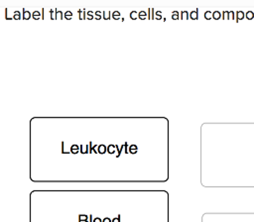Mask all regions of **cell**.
<instances>
[{
  "instance_id": "8",
  "label": "cell",
  "mask_w": 254,
  "mask_h": 222,
  "mask_svg": "<svg viewBox=\"0 0 254 222\" xmlns=\"http://www.w3.org/2000/svg\"><path fill=\"white\" fill-rule=\"evenodd\" d=\"M146 16H147V15H146V13H145V12H143V11H141V12L139 13V18H140V19H142V20H143V19H145V18H146Z\"/></svg>"
},
{
  "instance_id": "14",
  "label": "cell",
  "mask_w": 254,
  "mask_h": 222,
  "mask_svg": "<svg viewBox=\"0 0 254 222\" xmlns=\"http://www.w3.org/2000/svg\"><path fill=\"white\" fill-rule=\"evenodd\" d=\"M101 17H100V12L98 11V12H96V19H100Z\"/></svg>"
},
{
  "instance_id": "3",
  "label": "cell",
  "mask_w": 254,
  "mask_h": 222,
  "mask_svg": "<svg viewBox=\"0 0 254 222\" xmlns=\"http://www.w3.org/2000/svg\"><path fill=\"white\" fill-rule=\"evenodd\" d=\"M112 17H113V19L118 20V19L120 18V13H119L118 11H114V12H113V14H112Z\"/></svg>"
},
{
  "instance_id": "9",
  "label": "cell",
  "mask_w": 254,
  "mask_h": 222,
  "mask_svg": "<svg viewBox=\"0 0 254 222\" xmlns=\"http://www.w3.org/2000/svg\"><path fill=\"white\" fill-rule=\"evenodd\" d=\"M178 12L177 11H175V12H173V16H172V19H174V20H178L179 19V17H178Z\"/></svg>"
},
{
  "instance_id": "1",
  "label": "cell",
  "mask_w": 254,
  "mask_h": 222,
  "mask_svg": "<svg viewBox=\"0 0 254 222\" xmlns=\"http://www.w3.org/2000/svg\"><path fill=\"white\" fill-rule=\"evenodd\" d=\"M78 150H79V148H78V146H76V145H73V146H71V148H70V151H71V153H73V154H76V153L78 152Z\"/></svg>"
},
{
  "instance_id": "15",
  "label": "cell",
  "mask_w": 254,
  "mask_h": 222,
  "mask_svg": "<svg viewBox=\"0 0 254 222\" xmlns=\"http://www.w3.org/2000/svg\"><path fill=\"white\" fill-rule=\"evenodd\" d=\"M113 222H120V221H119V218H116V219H113Z\"/></svg>"
},
{
  "instance_id": "13",
  "label": "cell",
  "mask_w": 254,
  "mask_h": 222,
  "mask_svg": "<svg viewBox=\"0 0 254 222\" xmlns=\"http://www.w3.org/2000/svg\"><path fill=\"white\" fill-rule=\"evenodd\" d=\"M190 18H192V19H196V16H195V12H192V13H191V16H190Z\"/></svg>"
},
{
  "instance_id": "4",
  "label": "cell",
  "mask_w": 254,
  "mask_h": 222,
  "mask_svg": "<svg viewBox=\"0 0 254 222\" xmlns=\"http://www.w3.org/2000/svg\"><path fill=\"white\" fill-rule=\"evenodd\" d=\"M23 18L24 19H26V20H28V19H30V17H31V15H30V13L28 12V11H24V13H23Z\"/></svg>"
},
{
  "instance_id": "12",
  "label": "cell",
  "mask_w": 254,
  "mask_h": 222,
  "mask_svg": "<svg viewBox=\"0 0 254 222\" xmlns=\"http://www.w3.org/2000/svg\"><path fill=\"white\" fill-rule=\"evenodd\" d=\"M87 18H88V19H92V18H93V17H92V12H88Z\"/></svg>"
},
{
  "instance_id": "16",
  "label": "cell",
  "mask_w": 254,
  "mask_h": 222,
  "mask_svg": "<svg viewBox=\"0 0 254 222\" xmlns=\"http://www.w3.org/2000/svg\"><path fill=\"white\" fill-rule=\"evenodd\" d=\"M109 221H110V220H109L108 218H105V219L103 220V222H109Z\"/></svg>"
},
{
  "instance_id": "7",
  "label": "cell",
  "mask_w": 254,
  "mask_h": 222,
  "mask_svg": "<svg viewBox=\"0 0 254 222\" xmlns=\"http://www.w3.org/2000/svg\"><path fill=\"white\" fill-rule=\"evenodd\" d=\"M136 152H137V147L134 146V145H132V146L130 147V153L134 154V153H136Z\"/></svg>"
},
{
  "instance_id": "5",
  "label": "cell",
  "mask_w": 254,
  "mask_h": 222,
  "mask_svg": "<svg viewBox=\"0 0 254 222\" xmlns=\"http://www.w3.org/2000/svg\"><path fill=\"white\" fill-rule=\"evenodd\" d=\"M33 18L36 19V20L40 19V12H39V11H35V12L33 13Z\"/></svg>"
},
{
  "instance_id": "17",
  "label": "cell",
  "mask_w": 254,
  "mask_h": 222,
  "mask_svg": "<svg viewBox=\"0 0 254 222\" xmlns=\"http://www.w3.org/2000/svg\"><path fill=\"white\" fill-rule=\"evenodd\" d=\"M94 221H96V222H99V221H100V220H99V219H98V218H97V219H96V220H94Z\"/></svg>"
},
{
  "instance_id": "6",
  "label": "cell",
  "mask_w": 254,
  "mask_h": 222,
  "mask_svg": "<svg viewBox=\"0 0 254 222\" xmlns=\"http://www.w3.org/2000/svg\"><path fill=\"white\" fill-rule=\"evenodd\" d=\"M137 12H135V11H133V12H131V14H130V17H131V19H133V20H135V19H137Z\"/></svg>"
},
{
  "instance_id": "11",
  "label": "cell",
  "mask_w": 254,
  "mask_h": 222,
  "mask_svg": "<svg viewBox=\"0 0 254 222\" xmlns=\"http://www.w3.org/2000/svg\"><path fill=\"white\" fill-rule=\"evenodd\" d=\"M105 152V147L104 146H99V153H104Z\"/></svg>"
},
{
  "instance_id": "2",
  "label": "cell",
  "mask_w": 254,
  "mask_h": 222,
  "mask_svg": "<svg viewBox=\"0 0 254 222\" xmlns=\"http://www.w3.org/2000/svg\"><path fill=\"white\" fill-rule=\"evenodd\" d=\"M71 17H72V13H71L70 11H66V12L64 13V18H65V19L69 20V19H71Z\"/></svg>"
},
{
  "instance_id": "10",
  "label": "cell",
  "mask_w": 254,
  "mask_h": 222,
  "mask_svg": "<svg viewBox=\"0 0 254 222\" xmlns=\"http://www.w3.org/2000/svg\"><path fill=\"white\" fill-rule=\"evenodd\" d=\"M14 19H20V13L18 12V11H16L15 13H14Z\"/></svg>"
}]
</instances>
